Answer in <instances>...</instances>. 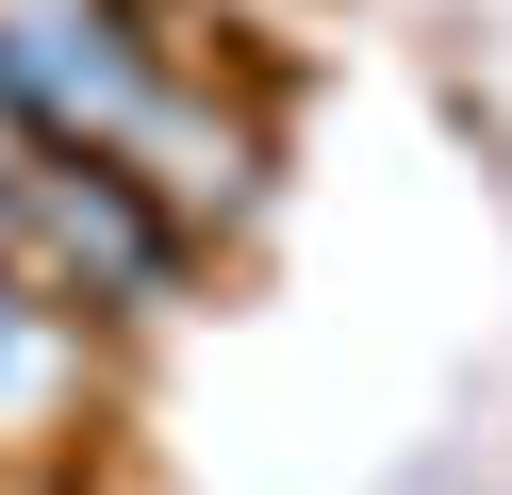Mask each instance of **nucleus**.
<instances>
[{
  "instance_id": "f257e3e1",
  "label": "nucleus",
  "mask_w": 512,
  "mask_h": 495,
  "mask_svg": "<svg viewBox=\"0 0 512 495\" xmlns=\"http://www.w3.org/2000/svg\"><path fill=\"white\" fill-rule=\"evenodd\" d=\"M67 413H83V314L0 264V446H50Z\"/></svg>"
}]
</instances>
